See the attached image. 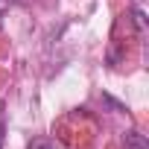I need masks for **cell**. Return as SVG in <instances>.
Instances as JSON below:
<instances>
[{"label": "cell", "instance_id": "6da1fadb", "mask_svg": "<svg viewBox=\"0 0 149 149\" xmlns=\"http://www.w3.org/2000/svg\"><path fill=\"white\" fill-rule=\"evenodd\" d=\"M126 149H146V137L140 132H129L126 134Z\"/></svg>", "mask_w": 149, "mask_h": 149}, {"label": "cell", "instance_id": "7a4b0ae2", "mask_svg": "<svg viewBox=\"0 0 149 149\" xmlns=\"http://www.w3.org/2000/svg\"><path fill=\"white\" fill-rule=\"evenodd\" d=\"M3 137H6V105L0 102V146H3Z\"/></svg>", "mask_w": 149, "mask_h": 149}, {"label": "cell", "instance_id": "3957f363", "mask_svg": "<svg viewBox=\"0 0 149 149\" xmlns=\"http://www.w3.org/2000/svg\"><path fill=\"white\" fill-rule=\"evenodd\" d=\"M26 149H53V143H50L47 137H35V140H32Z\"/></svg>", "mask_w": 149, "mask_h": 149}, {"label": "cell", "instance_id": "277c9868", "mask_svg": "<svg viewBox=\"0 0 149 149\" xmlns=\"http://www.w3.org/2000/svg\"><path fill=\"white\" fill-rule=\"evenodd\" d=\"M6 3L9 0H0V18H3V12H6Z\"/></svg>", "mask_w": 149, "mask_h": 149}]
</instances>
